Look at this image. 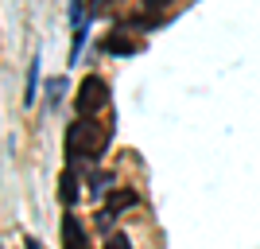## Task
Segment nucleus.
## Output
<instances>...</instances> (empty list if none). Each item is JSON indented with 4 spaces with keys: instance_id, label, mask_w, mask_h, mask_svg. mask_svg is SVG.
<instances>
[{
    "instance_id": "nucleus-1",
    "label": "nucleus",
    "mask_w": 260,
    "mask_h": 249,
    "mask_svg": "<svg viewBox=\"0 0 260 249\" xmlns=\"http://www.w3.org/2000/svg\"><path fill=\"white\" fill-rule=\"evenodd\" d=\"M109 141H113V129L98 125L93 117L74 121V129L66 132V148H70V152H78V156H82V160H89V163H98L101 156H105Z\"/></svg>"
},
{
    "instance_id": "nucleus-2",
    "label": "nucleus",
    "mask_w": 260,
    "mask_h": 249,
    "mask_svg": "<svg viewBox=\"0 0 260 249\" xmlns=\"http://www.w3.org/2000/svg\"><path fill=\"white\" fill-rule=\"evenodd\" d=\"M105 105H109V86L98 74L82 78V86H78V113H82V117H93V113H101Z\"/></svg>"
},
{
    "instance_id": "nucleus-3",
    "label": "nucleus",
    "mask_w": 260,
    "mask_h": 249,
    "mask_svg": "<svg viewBox=\"0 0 260 249\" xmlns=\"http://www.w3.org/2000/svg\"><path fill=\"white\" fill-rule=\"evenodd\" d=\"M62 241H66V249H89L86 234H82V226H78V218H70V214L62 218Z\"/></svg>"
},
{
    "instance_id": "nucleus-4",
    "label": "nucleus",
    "mask_w": 260,
    "mask_h": 249,
    "mask_svg": "<svg viewBox=\"0 0 260 249\" xmlns=\"http://www.w3.org/2000/svg\"><path fill=\"white\" fill-rule=\"evenodd\" d=\"M136 51H140V43H136V39H128L124 32H109L105 54H136Z\"/></svg>"
},
{
    "instance_id": "nucleus-5",
    "label": "nucleus",
    "mask_w": 260,
    "mask_h": 249,
    "mask_svg": "<svg viewBox=\"0 0 260 249\" xmlns=\"http://www.w3.org/2000/svg\"><path fill=\"white\" fill-rule=\"evenodd\" d=\"M136 203H140V195H136V191H128V187H120V191H113V195H109V206H105V210L117 218L120 210H128V206H136Z\"/></svg>"
},
{
    "instance_id": "nucleus-6",
    "label": "nucleus",
    "mask_w": 260,
    "mask_h": 249,
    "mask_svg": "<svg viewBox=\"0 0 260 249\" xmlns=\"http://www.w3.org/2000/svg\"><path fill=\"white\" fill-rule=\"evenodd\" d=\"M58 199H62V206H74L78 203V175H74V168H66L62 172V179H58Z\"/></svg>"
},
{
    "instance_id": "nucleus-7",
    "label": "nucleus",
    "mask_w": 260,
    "mask_h": 249,
    "mask_svg": "<svg viewBox=\"0 0 260 249\" xmlns=\"http://www.w3.org/2000/svg\"><path fill=\"white\" fill-rule=\"evenodd\" d=\"M39 98V59L27 63V90H23V105H35Z\"/></svg>"
},
{
    "instance_id": "nucleus-8",
    "label": "nucleus",
    "mask_w": 260,
    "mask_h": 249,
    "mask_svg": "<svg viewBox=\"0 0 260 249\" xmlns=\"http://www.w3.org/2000/svg\"><path fill=\"white\" fill-rule=\"evenodd\" d=\"M62 94H66V78H47V109H58Z\"/></svg>"
},
{
    "instance_id": "nucleus-9",
    "label": "nucleus",
    "mask_w": 260,
    "mask_h": 249,
    "mask_svg": "<svg viewBox=\"0 0 260 249\" xmlns=\"http://www.w3.org/2000/svg\"><path fill=\"white\" fill-rule=\"evenodd\" d=\"M70 23H74V32L86 23V0H70Z\"/></svg>"
},
{
    "instance_id": "nucleus-10",
    "label": "nucleus",
    "mask_w": 260,
    "mask_h": 249,
    "mask_svg": "<svg viewBox=\"0 0 260 249\" xmlns=\"http://www.w3.org/2000/svg\"><path fill=\"white\" fill-rule=\"evenodd\" d=\"M105 249H132V241H128V234H120V230H113L105 238Z\"/></svg>"
},
{
    "instance_id": "nucleus-11",
    "label": "nucleus",
    "mask_w": 260,
    "mask_h": 249,
    "mask_svg": "<svg viewBox=\"0 0 260 249\" xmlns=\"http://www.w3.org/2000/svg\"><path fill=\"white\" fill-rule=\"evenodd\" d=\"M113 191V179H109V175H89V191H93V195H101V191Z\"/></svg>"
},
{
    "instance_id": "nucleus-12",
    "label": "nucleus",
    "mask_w": 260,
    "mask_h": 249,
    "mask_svg": "<svg viewBox=\"0 0 260 249\" xmlns=\"http://www.w3.org/2000/svg\"><path fill=\"white\" fill-rule=\"evenodd\" d=\"M163 4H167V0H144V8H148V12H159Z\"/></svg>"
},
{
    "instance_id": "nucleus-13",
    "label": "nucleus",
    "mask_w": 260,
    "mask_h": 249,
    "mask_svg": "<svg viewBox=\"0 0 260 249\" xmlns=\"http://www.w3.org/2000/svg\"><path fill=\"white\" fill-rule=\"evenodd\" d=\"M27 249H39V241H35V238H27Z\"/></svg>"
}]
</instances>
